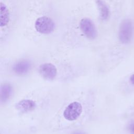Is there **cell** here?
<instances>
[{
  "mask_svg": "<svg viewBox=\"0 0 134 134\" xmlns=\"http://www.w3.org/2000/svg\"><path fill=\"white\" fill-rule=\"evenodd\" d=\"M133 32L132 22L129 19L122 20L120 25L118 31V38L119 41L124 44L129 43L132 38Z\"/></svg>",
  "mask_w": 134,
  "mask_h": 134,
  "instance_id": "6da1fadb",
  "label": "cell"
},
{
  "mask_svg": "<svg viewBox=\"0 0 134 134\" xmlns=\"http://www.w3.org/2000/svg\"><path fill=\"white\" fill-rule=\"evenodd\" d=\"M129 81H130L131 84L134 85V73L130 76V79H129Z\"/></svg>",
  "mask_w": 134,
  "mask_h": 134,
  "instance_id": "7c38bea8",
  "label": "cell"
},
{
  "mask_svg": "<svg viewBox=\"0 0 134 134\" xmlns=\"http://www.w3.org/2000/svg\"><path fill=\"white\" fill-rule=\"evenodd\" d=\"M37 32L41 34L48 35L52 33L55 29V23L49 17L41 16L37 18L35 23Z\"/></svg>",
  "mask_w": 134,
  "mask_h": 134,
  "instance_id": "7a4b0ae2",
  "label": "cell"
},
{
  "mask_svg": "<svg viewBox=\"0 0 134 134\" xmlns=\"http://www.w3.org/2000/svg\"><path fill=\"white\" fill-rule=\"evenodd\" d=\"M97 4L100 12V16L102 20L107 19L109 16V10L107 6L102 0H97Z\"/></svg>",
  "mask_w": 134,
  "mask_h": 134,
  "instance_id": "30bf717a",
  "label": "cell"
},
{
  "mask_svg": "<svg viewBox=\"0 0 134 134\" xmlns=\"http://www.w3.org/2000/svg\"><path fill=\"white\" fill-rule=\"evenodd\" d=\"M31 68V63L28 60H21L16 62L13 66V70L17 75H22L27 73Z\"/></svg>",
  "mask_w": 134,
  "mask_h": 134,
  "instance_id": "8992f818",
  "label": "cell"
},
{
  "mask_svg": "<svg viewBox=\"0 0 134 134\" xmlns=\"http://www.w3.org/2000/svg\"><path fill=\"white\" fill-rule=\"evenodd\" d=\"M83 111L82 104L78 102H73L69 104L63 111L64 118L69 121L76 120Z\"/></svg>",
  "mask_w": 134,
  "mask_h": 134,
  "instance_id": "3957f363",
  "label": "cell"
},
{
  "mask_svg": "<svg viewBox=\"0 0 134 134\" xmlns=\"http://www.w3.org/2000/svg\"><path fill=\"white\" fill-rule=\"evenodd\" d=\"M9 21V13L7 6L3 3L0 4V25L6 26Z\"/></svg>",
  "mask_w": 134,
  "mask_h": 134,
  "instance_id": "9c48e42d",
  "label": "cell"
},
{
  "mask_svg": "<svg viewBox=\"0 0 134 134\" xmlns=\"http://www.w3.org/2000/svg\"><path fill=\"white\" fill-rule=\"evenodd\" d=\"M39 72L44 79L47 80H52L57 76V69L51 63H44L39 67Z\"/></svg>",
  "mask_w": 134,
  "mask_h": 134,
  "instance_id": "5b68a950",
  "label": "cell"
},
{
  "mask_svg": "<svg viewBox=\"0 0 134 134\" xmlns=\"http://www.w3.org/2000/svg\"><path fill=\"white\" fill-rule=\"evenodd\" d=\"M13 93V88L8 83H4L1 86L0 100L1 103L6 102Z\"/></svg>",
  "mask_w": 134,
  "mask_h": 134,
  "instance_id": "ba28073f",
  "label": "cell"
},
{
  "mask_svg": "<svg viewBox=\"0 0 134 134\" xmlns=\"http://www.w3.org/2000/svg\"><path fill=\"white\" fill-rule=\"evenodd\" d=\"M73 134H84V133L82 132H75V133H74Z\"/></svg>",
  "mask_w": 134,
  "mask_h": 134,
  "instance_id": "4fadbf2b",
  "label": "cell"
},
{
  "mask_svg": "<svg viewBox=\"0 0 134 134\" xmlns=\"http://www.w3.org/2000/svg\"><path fill=\"white\" fill-rule=\"evenodd\" d=\"M80 27L82 33L89 39H95L97 36V28L93 21L90 18H82L80 23Z\"/></svg>",
  "mask_w": 134,
  "mask_h": 134,
  "instance_id": "277c9868",
  "label": "cell"
},
{
  "mask_svg": "<svg viewBox=\"0 0 134 134\" xmlns=\"http://www.w3.org/2000/svg\"><path fill=\"white\" fill-rule=\"evenodd\" d=\"M128 129L131 134H134V121L129 125Z\"/></svg>",
  "mask_w": 134,
  "mask_h": 134,
  "instance_id": "8fae6325",
  "label": "cell"
},
{
  "mask_svg": "<svg viewBox=\"0 0 134 134\" xmlns=\"http://www.w3.org/2000/svg\"><path fill=\"white\" fill-rule=\"evenodd\" d=\"M36 107V102L32 100L28 99H22L17 103L15 105L16 109L21 113L31 111L34 110Z\"/></svg>",
  "mask_w": 134,
  "mask_h": 134,
  "instance_id": "52a82bcc",
  "label": "cell"
}]
</instances>
